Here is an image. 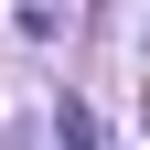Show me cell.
Masks as SVG:
<instances>
[]
</instances>
